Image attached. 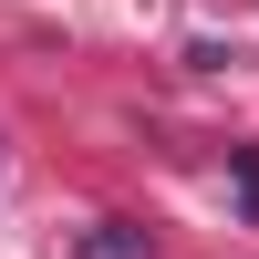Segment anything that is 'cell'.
<instances>
[{
    "mask_svg": "<svg viewBox=\"0 0 259 259\" xmlns=\"http://www.w3.org/2000/svg\"><path fill=\"white\" fill-rule=\"evenodd\" d=\"M135 249H145V239H135V228H94V239H83L73 259H135Z\"/></svg>",
    "mask_w": 259,
    "mask_h": 259,
    "instance_id": "cell-1",
    "label": "cell"
},
{
    "mask_svg": "<svg viewBox=\"0 0 259 259\" xmlns=\"http://www.w3.org/2000/svg\"><path fill=\"white\" fill-rule=\"evenodd\" d=\"M228 187H239V207L259 218V145H249V156H228Z\"/></svg>",
    "mask_w": 259,
    "mask_h": 259,
    "instance_id": "cell-2",
    "label": "cell"
}]
</instances>
